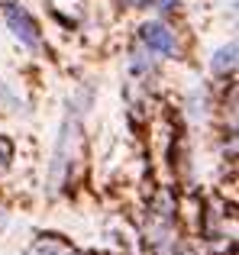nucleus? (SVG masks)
Here are the masks:
<instances>
[{
	"mask_svg": "<svg viewBox=\"0 0 239 255\" xmlns=\"http://www.w3.org/2000/svg\"><path fill=\"white\" fill-rule=\"evenodd\" d=\"M145 243L155 255H168L175 249V197L168 191H158L149 207V226H145Z\"/></svg>",
	"mask_w": 239,
	"mask_h": 255,
	"instance_id": "obj_1",
	"label": "nucleus"
},
{
	"mask_svg": "<svg viewBox=\"0 0 239 255\" xmlns=\"http://www.w3.org/2000/svg\"><path fill=\"white\" fill-rule=\"evenodd\" d=\"M78 132H81V107H78V104H68V113H65L62 132H58L55 155H52L49 191H58V187L65 184V174H68L71 158H75V149H78Z\"/></svg>",
	"mask_w": 239,
	"mask_h": 255,
	"instance_id": "obj_2",
	"label": "nucleus"
},
{
	"mask_svg": "<svg viewBox=\"0 0 239 255\" xmlns=\"http://www.w3.org/2000/svg\"><path fill=\"white\" fill-rule=\"evenodd\" d=\"M3 19H6V26H10V32L19 39L23 45H29V49H39V26H36V19L29 16V13L23 10V6H16V3H3Z\"/></svg>",
	"mask_w": 239,
	"mask_h": 255,
	"instance_id": "obj_3",
	"label": "nucleus"
},
{
	"mask_svg": "<svg viewBox=\"0 0 239 255\" xmlns=\"http://www.w3.org/2000/svg\"><path fill=\"white\" fill-rule=\"evenodd\" d=\"M139 36H142V45L149 52H162V55H171V52H175V32L165 23H145L142 29H139Z\"/></svg>",
	"mask_w": 239,
	"mask_h": 255,
	"instance_id": "obj_4",
	"label": "nucleus"
},
{
	"mask_svg": "<svg viewBox=\"0 0 239 255\" xmlns=\"http://www.w3.org/2000/svg\"><path fill=\"white\" fill-rule=\"evenodd\" d=\"M29 255H78V249L71 243H65L62 236H39L32 243Z\"/></svg>",
	"mask_w": 239,
	"mask_h": 255,
	"instance_id": "obj_5",
	"label": "nucleus"
},
{
	"mask_svg": "<svg viewBox=\"0 0 239 255\" xmlns=\"http://www.w3.org/2000/svg\"><path fill=\"white\" fill-rule=\"evenodd\" d=\"M233 68H236V42H230L214 55V71L217 75H227V71H233Z\"/></svg>",
	"mask_w": 239,
	"mask_h": 255,
	"instance_id": "obj_6",
	"label": "nucleus"
},
{
	"mask_svg": "<svg viewBox=\"0 0 239 255\" xmlns=\"http://www.w3.org/2000/svg\"><path fill=\"white\" fill-rule=\"evenodd\" d=\"M0 104H3L6 110H23V100H19L16 94H13L10 87L3 84V81H0Z\"/></svg>",
	"mask_w": 239,
	"mask_h": 255,
	"instance_id": "obj_7",
	"label": "nucleus"
},
{
	"mask_svg": "<svg viewBox=\"0 0 239 255\" xmlns=\"http://www.w3.org/2000/svg\"><path fill=\"white\" fill-rule=\"evenodd\" d=\"M10 158H13V142L6 136H0V168H6Z\"/></svg>",
	"mask_w": 239,
	"mask_h": 255,
	"instance_id": "obj_8",
	"label": "nucleus"
},
{
	"mask_svg": "<svg viewBox=\"0 0 239 255\" xmlns=\"http://www.w3.org/2000/svg\"><path fill=\"white\" fill-rule=\"evenodd\" d=\"M132 68H136V71H145V68H152V58H145L142 52H132Z\"/></svg>",
	"mask_w": 239,
	"mask_h": 255,
	"instance_id": "obj_9",
	"label": "nucleus"
},
{
	"mask_svg": "<svg viewBox=\"0 0 239 255\" xmlns=\"http://www.w3.org/2000/svg\"><path fill=\"white\" fill-rule=\"evenodd\" d=\"M152 3H155L158 10H175V6H178V0H152Z\"/></svg>",
	"mask_w": 239,
	"mask_h": 255,
	"instance_id": "obj_10",
	"label": "nucleus"
},
{
	"mask_svg": "<svg viewBox=\"0 0 239 255\" xmlns=\"http://www.w3.org/2000/svg\"><path fill=\"white\" fill-rule=\"evenodd\" d=\"M184 255H188V252H184Z\"/></svg>",
	"mask_w": 239,
	"mask_h": 255,
	"instance_id": "obj_11",
	"label": "nucleus"
},
{
	"mask_svg": "<svg viewBox=\"0 0 239 255\" xmlns=\"http://www.w3.org/2000/svg\"><path fill=\"white\" fill-rule=\"evenodd\" d=\"M94 255H97V252H94Z\"/></svg>",
	"mask_w": 239,
	"mask_h": 255,
	"instance_id": "obj_12",
	"label": "nucleus"
}]
</instances>
